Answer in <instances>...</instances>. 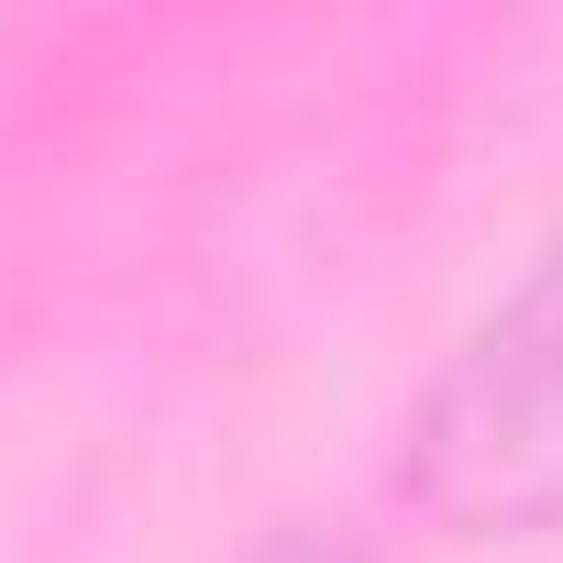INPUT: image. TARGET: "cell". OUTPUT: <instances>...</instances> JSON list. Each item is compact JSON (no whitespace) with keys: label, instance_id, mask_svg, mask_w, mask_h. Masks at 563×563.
I'll return each mask as SVG.
<instances>
[{"label":"cell","instance_id":"obj_1","mask_svg":"<svg viewBox=\"0 0 563 563\" xmlns=\"http://www.w3.org/2000/svg\"><path fill=\"white\" fill-rule=\"evenodd\" d=\"M409 497L442 530H552L563 519V254H541L442 365L409 431Z\"/></svg>","mask_w":563,"mask_h":563},{"label":"cell","instance_id":"obj_2","mask_svg":"<svg viewBox=\"0 0 563 563\" xmlns=\"http://www.w3.org/2000/svg\"><path fill=\"white\" fill-rule=\"evenodd\" d=\"M254 563H365V552H354V541H332V530H276Z\"/></svg>","mask_w":563,"mask_h":563}]
</instances>
